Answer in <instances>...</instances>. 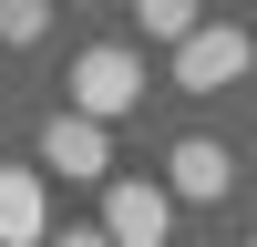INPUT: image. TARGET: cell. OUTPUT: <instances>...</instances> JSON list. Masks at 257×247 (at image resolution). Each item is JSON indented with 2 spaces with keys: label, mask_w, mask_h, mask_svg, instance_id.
<instances>
[{
  "label": "cell",
  "mask_w": 257,
  "mask_h": 247,
  "mask_svg": "<svg viewBox=\"0 0 257 247\" xmlns=\"http://www.w3.org/2000/svg\"><path fill=\"white\" fill-rule=\"evenodd\" d=\"M134 103H144V52H123V41H93V52H72V113L123 124Z\"/></svg>",
  "instance_id": "1"
},
{
  "label": "cell",
  "mask_w": 257,
  "mask_h": 247,
  "mask_svg": "<svg viewBox=\"0 0 257 247\" xmlns=\"http://www.w3.org/2000/svg\"><path fill=\"white\" fill-rule=\"evenodd\" d=\"M247 62H257V41L237 21H196V31L175 41V93H237Z\"/></svg>",
  "instance_id": "2"
},
{
  "label": "cell",
  "mask_w": 257,
  "mask_h": 247,
  "mask_svg": "<svg viewBox=\"0 0 257 247\" xmlns=\"http://www.w3.org/2000/svg\"><path fill=\"white\" fill-rule=\"evenodd\" d=\"M41 165H52V175H72V185H103V175H113V144H103L93 113H72V103H62V113L41 124Z\"/></svg>",
  "instance_id": "3"
},
{
  "label": "cell",
  "mask_w": 257,
  "mask_h": 247,
  "mask_svg": "<svg viewBox=\"0 0 257 247\" xmlns=\"http://www.w3.org/2000/svg\"><path fill=\"white\" fill-rule=\"evenodd\" d=\"M103 237L113 247H165L175 237V196H165V185H103Z\"/></svg>",
  "instance_id": "4"
},
{
  "label": "cell",
  "mask_w": 257,
  "mask_h": 247,
  "mask_svg": "<svg viewBox=\"0 0 257 247\" xmlns=\"http://www.w3.org/2000/svg\"><path fill=\"white\" fill-rule=\"evenodd\" d=\"M226 185H237V155H226L216 134H185L175 155H165V196L175 206H216Z\"/></svg>",
  "instance_id": "5"
},
{
  "label": "cell",
  "mask_w": 257,
  "mask_h": 247,
  "mask_svg": "<svg viewBox=\"0 0 257 247\" xmlns=\"http://www.w3.org/2000/svg\"><path fill=\"white\" fill-rule=\"evenodd\" d=\"M41 175L31 165H0V247H41Z\"/></svg>",
  "instance_id": "6"
},
{
  "label": "cell",
  "mask_w": 257,
  "mask_h": 247,
  "mask_svg": "<svg viewBox=\"0 0 257 247\" xmlns=\"http://www.w3.org/2000/svg\"><path fill=\"white\" fill-rule=\"evenodd\" d=\"M123 11H134V31H144V41H165V52H175V41H185V31L206 21L196 0H123Z\"/></svg>",
  "instance_id": "7"
},
{
  "label": "cell",
  "mask_w": 257,
  "mask_h": 247,
  "mask_svg": "<svg viewBox=\"0 0 257 247\" xmlns=\"http://www.w3.org/2000/svg\"><path fill=\"white\" fill-rule=\"evenodd\" d=\"M52 41V0H0V52H31Z\"/></svg>",
  "instance_id": "8"
},
{
  "label": "cell",
  "mask_w": 257,
  "mask_h": 247,
  "mask_svg": "<svg viewBox=\"0 0 257 247\" xmlns=\"http://www.w3.org/2000/svg\"><path fill=\"white\" fill-rule=\"evenodd\" d=\"M41 247H113L103 226H41Z\"/></svg>",
  "instance_id": "9"
},
{
  "label": "cell",
  "mask_w": 257,
  "mask_h": 247,
  "mask_svg": "<svg viewBox=\"0 0 257 247\" xmlns=\"http://www.w3.org/2000/svg\"><path fill=\"white\" fill-rule=\"evenodd\" d=\"M72 11H93V0H72Z\"/></svg>",
  "instance_id": "10"
},
{
  "label": "cell",
  "mask_w": 257,
  "mask_h": 247,
  "mask_svg": "<svg viewBox=\"0 0 257 247\" xmlns=\"http://www.w3.org/2000/svg\"><path fill=\"white\" fill-rule=\"evenodd\" d=\"M247 247H257V237H247Z\"/></svg>",
  "instance_id": "11"
}]
</instances>
